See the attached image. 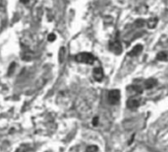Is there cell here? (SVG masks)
I'll list each match as a JSON object with an SVG mask.
<instances>
[{
    "instance_id": "obj_1",
    "label": "cell",
    "mask_w": 168,
    "mask_h": 152,
    "mask_svg": "<svg viewBox=\"0 0 168 152\" xmlns=\"http://www.w3.org/2000/svg\"><path fill=\"white\" fill-rule=\"evenodd\" d=\"M76 61L80 62V63H86V64H93L95 58L89 52H81V54H77L75 56Z\"/></svg>"
},
{
    "instance_id": "obj_2",
    "label": "cell",
    "mask_w": 168,
    "mask_h": 152,
    "mask_svg": "<svg viewBox=\"0 0 168 152\" xmlns=\"http://www.w3.org/2000/svg\"><path fill=\"white\" fill-rule=\"evenodd\" d=\"M107 100L110 105H116L120 100V91L117 89L109 91L107 95Z\"/></svg>"
},
{
    "instance_id": "obj_3",
    "label": "cell",
    "mask_w": 168,
    "mask_h": 152,
    "mask_svg": "<svg viewBox=\"0 0 168 152\" xmlns=\"http://www.w3.org/2000/svg\"><path fill=\"white\" fill-rule=\"evenodd\" d=\"M109 48L115 54H120L122 52V45L119 41H112L109 43Z\"/></svg>"
},
{
    "instance_id": "obj_4",
    "label": "cell",
    "mask_w": 168,
    "mask_h": 152,
    "mask_svg": "<svg viewBox=\"0 0 168 152\" xmlns=\"http://www.w3.org/2000/svg\"><path fill=\"white\" fill-rule=\"evenodd\" d=\"M93 76L94 80H96V81H98V82L101 81V80L103 79V70L100 67L94 68L93 71Z\"/></svg>"
},
{
    "instance_id": "obj_5",
    "label": "cell",
    "mask_w": 168,
    "mask_h": 152,
    "mask_svg": "<svg viewBox=\"0 0 168 152\" xmlns=\"http://www.w3.org/2000/svg\"><path fill=\"white\" fill-rule=\"evenodd\" d=\"M142 52V45H137L132 48L130 52L128 54L129 56H137Z\"/></svg>"
},
{
    "instance_id": "obj_6",
    "label": "cell",
    "mask_w": 168,
    "mask_h": 152,
    "mask_svg": "<svg viewBox=\"0 0 168 152\" xmlns=\"http://www.w3.org/2000/svg\"><path fill=\"white\" fill-rule=\"evenodd\" d=\"M140 106V101L137 99H130L127 101V107L129 109H137Z\"/></svg>"
},
{
    "instance_id": "obj_7",
    "label": "cell",
    "mask_w": 168,
    "mask_h": 152,
    "mask_svg": "<svg viewBox=\"0 0 168 152\" xmlns=\"http://www.w3.org/2000/svg\"><path fill=\"white\" fill-rule=\"evenodd\" d=\"M156 84H157V80L155 79V78H149L144 82V87H146V89H151L156 86Z\"/></svg>"
},
{
    "instance_id": "obj_8",
    "label": "cell",
    "mask_w": 168,
    "mask_h": 152,
    "mask_svg": "<svg viewBox=\"0 0 168 152\" xmlns=\"http://www.w3.org/2000/svg\"><path fill=\"white\" fill-rule=\"evenodd\" d=\"M128 90L129 91H131L132 92V95H137V94H141L142 92V89L141 88V87L140 86H134V85H133V86H130L128 88Z\"/></svg>"
},
{
    "instance_id": "obj_9",
    "label": "cell",
    "mask_w": 168,
    "mask_h": 152,
    "mask_svg": "<svg viewBox=\"0 0 168 152\" xmlns=\"http://www.w3.org/2000/svg\"><path fill=\"white\" fill-rule=\"evenodd\" d=\"M156 58H157L158 60H161V61L167 60V59H168V54H167V52H159V54H157V55H156Z\"/></svg>"
},
{
    "instance_id": "obj_10",
    "label": "cell",
    "mask_w": 168,
    "mask_h": 152,
    "mask_svg": "<svg viewBox=\"0 0 168 152\" xmlns=\"http://www.w3.org/2000/svg\"><path fill=\"white\" fill-rule=\"evenodd\" d=\"M157 19L156 18H151V19H149L148 21V27L149 29H153V28H155V26L157 25Z\"/></svg>"
},
{
    "instance_id": "obj_11",
    "label": "cell",
    "mask_w": 168,
    "mask_h": 152,
    "mask_svg": "<svg viewBox=\"0 0 168 152\" xmlns=\"http://www.w3.org/2000/svg\"><path fill=\"white\" fill-rule=\"evenodd\" d=\"M30 149H31V146L29 144H23L16 150V152H29Z\"/></svg>"
},
{
    "instance_id": "obj_12",
    "label": "cell",
    "mask_w": 168,
    "mask_h": 152,
    "mask_svg": "<svg viewBox=\"0 0 168 152\" xmlns=\"http://www.w3.org/2000/svg\"><path fill=\"white\" fill-rule=\"evenodd\" d=\"M98 151V147L95 145H91L87 148V152H97Z\"/></svg>"
},
{
    "instance_id": "obj_13",
    "label": "cell",
    "mask_w": 168,
    "mask_h": 152,
    "mask_svg": "<svg viewBox=\"0 0 168 152\" xmlns=\"http://www.w3.org/2000/svg\"><path fill=\"white\" fill-rule=\"evenodd\" d=\"M15 67H16L15 62H12V63H11V65H10V67H9V69H8V75H12V73L14 72V69H15Z\"/></svg>"
},
{
    "instance_id": "obj_14",
    "label": "cell",
    "mask_w": 168,
    "mask_h": 152,
    "mask_svg": "<svg viewBox=\"0 0 168 152\" xmlns=\"http://www.w3.org/2000/svg\"><path fill=\"white\" fill-rule=\"evenodd\" d=\"M55 39H56V36H55L54 34H50L49 36H48V41H53Z\"/></svg>"
},
{
    "instance_id": "obj_15",
    "label": "cell",
    "mask_w": 168,
    "mask_h": 152,
    "mask_svg": "<svg viewBox=\"0 0 168 152\" xmlns=\"http://www.w3.org/2000/svg\"><path fill=\"white\" fill-rule=\"evenodd\" d=\"M93 124L94 126H96L98 124V117H94V119H93Z\"/></svg>"
},
{
    "instance_id": "obj_16",
    "label": "cell",
    "mask_w": 168,
    "mask_h": 152,
    "mask_svg": "<svg viewBox=\"0 0 168 152\" xmlns=\"http://www.w3.org/2000/svg\"><path fill=\"white\" fill-rule=\"evenodd\" d=\"M144 24V21H142V20H139V21H138V22H137V25H138V26H139V27H142Z\"/></svg>"
},
{
    "instance_id": "obj_17",
    "label": "cell",
    "mask_w": 168,
    "mask_h": 152,
    "mask_svg": "<svg viewBox=\"0 0 168 152\" xmlns=\"http://www.w3.org/2000/svg\"><path fill=\"white\" fill-rule=\"evenodd\" d=\"M21 2H22V3H28V2H29V0H21Z\"/></svg>"
}]
</instances>
